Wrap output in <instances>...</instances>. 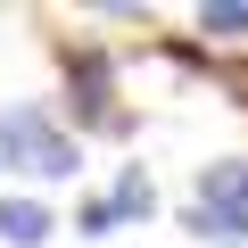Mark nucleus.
Wrapping results in <instances>:
<instances>
[{
    "label": "nucleus",
    "instance_id": "nucleus-6",
    "mask_svg": "<svg viewBox=\"0 0 248 248\" xmlns=\"http://www.w3.org/2000/svg\"><path fill=\"white\" fill-rule=\"evenodd\" d=\"M182 223H190L199 240H223V248H240V240H248V215H215V207H199V199H190V215H182Z\"/></svg>",
    "mask_w": 248,
    "mask_h": 248
},
{
    "label": "nucleus",
    "instance_id": "nucleus-1",
    "mask_svg": "<svg viewBox=\"0 0 248 248\" xmlns=\"http://www.w3.org/2000/svg\"><path fill=\"white\" fill-rule=\"evenodd\" d=\"M0 149H9V174H33V182H66L83 166V149L50 124V108H9L0 116Z\"/></svg>",
    "mask_w": 248,
    "mask_h": 248
},
{
    "label": "nucleus",
    "instance_id": "nucleus-3",
    "mask_svg": "<svg viewBox=\"0 0 248 248\" xmlns=\"http://www.w3.org/2000/svg\"><path fill=\"white\" fill-rule=\"evenodd\" d=\"M58 223H50V207L42 199H0V240H9V248H42Z\"/></svg>",
    "mask_w": 248,
    "mask_h": 248
},
{
    "label": "nucleus",
    "instance_id": "nucleus-2",
    "mask_svg": "<svg viewBox=\"0 0 248 248\" xmlns=\"http://www.w3.org/2000/svg\"><path fill=\"white\" fill-rule=\"evenodd\" d=\"M199 207H215V215H248V157L199 166Z\"/></svg>",
    "mask_w": 248,
    "mask_h": 248
},
{
    "label": "nucleus",
    "instance_id": "nucleus-5",
    "mask_svg": "<svg viewBox=\"0 0 248 248\" xmlns=\"http://www.w3.org/2000/svg\"><path fill=\"white\" fill-rule=\"evenodd\" d=\"M199 33L207 42H248V0H207V9H199Z\"/></svg>",
    "mask_w": 248,
    "mask_h": 248
},
{
    "label": "nucleus",
    "instance_id": "nucleus-8",
    "mask_svg": "<svg viewBox=\"0 0 248 248\" xmlns=\"http://www.w3.org/2000/svg\"><path fill=\"white\" fill-rule=\"evenodd\" d=\"M0 174H9V149H0Z\"/></svg>",
    "mask_w": 248,
    "mask_h": 248
},
{
    "label": "nucleus",
    "instance_id": "nucleus-7",
    "mask_svg": "<svg viewBox=\"0 0 248 248\" xmlns=\"http://www.w3.org/2000/svg\"><path fill=\"white\" fill-rule=\"evenodd\" d=\"M75 223H83V240H99V232H116V207H108V199H83Z\"/></svg>",
    "mask_w": 248,
    "mask_h": 248
},
{
    "label": "nucleus",
    "instance_id": "nucleus-4",
    "mask_svg": "<svg viewBox=\"0 0 248 248\" xmlns=\"http://www.w3.org/2000/svg\"><path fill=\"white\" fill-rule=\"evenodd\" d=\"M108 207H116V223H124V215H133V223H149V215H157L149 174H141V166H124V174H116V190H108Z\"/></svg>",
    "mask_w": 248,
    "mask_h": 248
}]
</instances>
